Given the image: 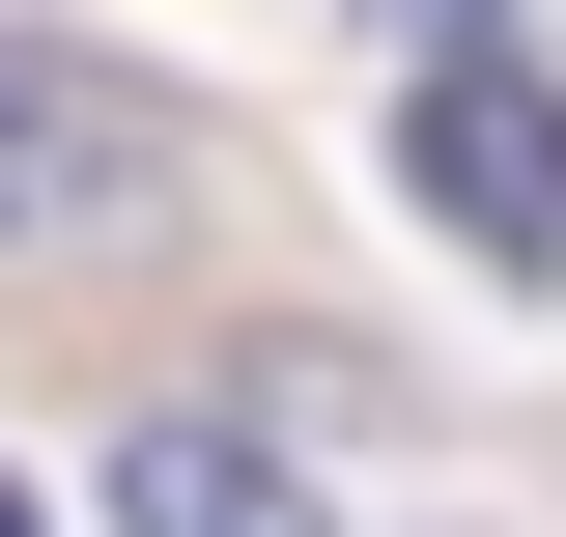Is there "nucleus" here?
<instances>
[{"label":"nucleus","instance_id":"f257e3e1","mask_svg":"<svg viewBox=\"0 0 566 537\" xmlns=\"http://www.w3.org/2000/svg\"><path fill=\"white\" fill-rule=\"evenodd\" d=\"M397 199L453 227L482 283H566V85L510 57V29H453V57L397 85Z\"/></svg>","mask_w":566,"mask_h":537},{"label":"nucleus","instance_id":"f03ea898","mask_svg":"<svg viewBox=\"0 0 566 537\" xmlns=\"http://www.w3.org/2000/svg\"><path fill=\"white\" fill-rule=\"evenodd\" d=\"M170 170V114H142L114 57H0V255H57L85 199H142Z\"/></svg>","mask_w":566,"mask_h":537},{"label":"nucleus","instance_id":"7ed1b4c3","mask_svg":"<svg viewBox=\"0 0 566 537\" xmlns=\"http://www.w3.org/2000/svg\"><path fill=\"white\" fill-rule=\"evenodd\" d=\"M114 537H312V481H283L255 424H142V453H114Z\"/></svg>","mask_w":566,"mask_h":537},{"label":"nucleus","instance_id":"20e7f679","mask_svg":"<svg viewBox=\"0 0 566 537\" xmlns=\"http://www.w3.org/2000/svg\"><path fill=\"white\" fill-rule=\"evenodd\" d=\"M424 29H482V0H424Z\"/></svg>","mask_w":566,"mask_h":537},{"label":"nucleus","instance_id":"39448f33","mask_svg":"<svg viewBox=\"0 0 566 537\" xmlns=\"http://www.w3.org/2000/svg\"><path fill=\"white\" fill-rule=\"evenodd\" d=\"M0 537H29V481H0Z\"/></svg>","mask_w":566,"mask_h":537}]
</instances>
